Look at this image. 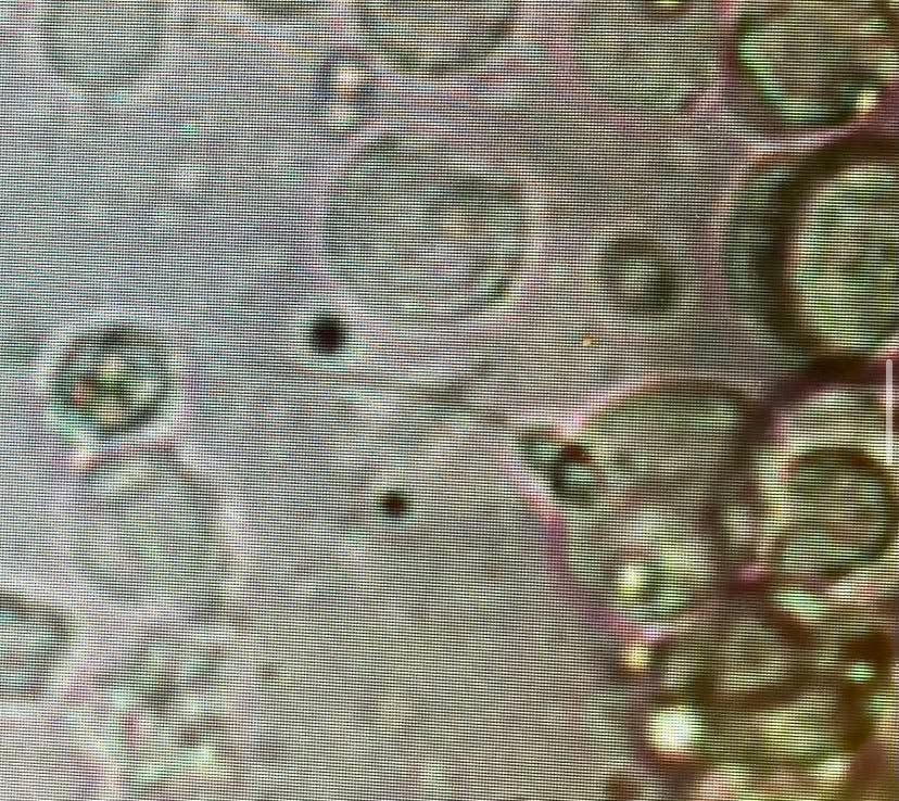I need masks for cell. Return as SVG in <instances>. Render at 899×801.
I'll list each match as a JSON object with an SVG mask.
<instances>
[{"label": "cell", "mask_w": 899, "mask_h": 801, "mask_svg": "<svg viewBox=\"0 0 899 801\" xmlns=\"http://www.w3.org/2000/svg\"><path fill=\"white\" fill-rule=\"evenodd\" d=\"M64 406L86 424L119 432L151 417L163 402L168 376L160 345L131 330L84 338L66 353L58 373Z\"/></svg>", "instance_id": "6da1fadb"}, {"label": "cell", "mask_w": 899, "mask_h": 801, "mask_svg": "<svg viewBox=\"0 0 899 801\" xmlns=\"http://www.w3.org/2000/svg\"><path fill=\"white\" fill-rule=\"evenodd\" d=\"M2 672L7 671L8 688H34L42 672L61 651L64 632L59 622L29 610L22 615H8L2 625Z\"/></svg>", "instance_id": "7a4b0ae2"}]
</instances>
